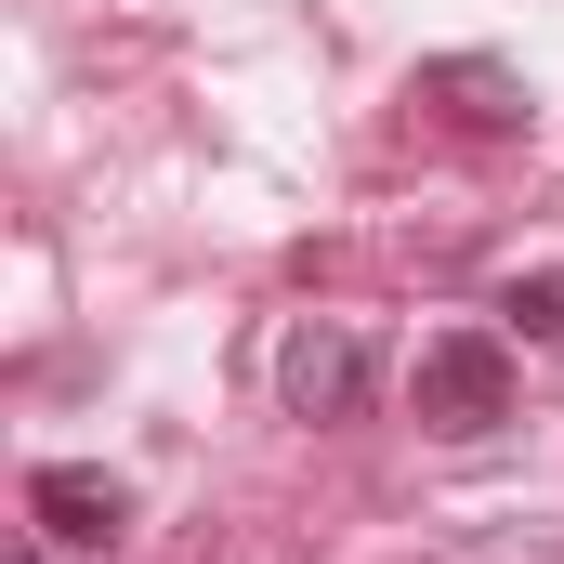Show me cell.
<instances>
[{
	"mask_svg": "<svg viewBox=\"0 0 564 564\" xmlns=\"http://www.w3.org/2000/svg\"><path fill=\"white\" fill-rule=\"evenodd\" d=\"M408 408H421V433H446V446L499 433L512 421V341H499V328H433L421 368H408Z\"/></svg>",
	"mask_w": 564,
	"mask_h": 564,
	"instance_id": "obj_1",
	"label": "cell"
},
{
	"mask_svg": "<svg viewBox=\"0 0 564 564\" xmlns=\"http://www.w3.org/2000/svg\"><path fill=\"white\" fill-rule=\"evenodd\" d=\"M276 394H289V421H368V394H381V355H368L355 328H289Z\"/></svg>",
	"mask_w": 564,
	"mask_h": 564,
	"instance_id": "obj_2",
	"label": "cell"
},
{
	"mask_svg": "<svg viewBox=\"0 0 564 564\" xmlns=\"http://www.w3.org/2000/svg\"><path fill=\"white\" fill-rule=\"evenodd\" d=\"M26 525H40L53 552H119L132 486H119V473H93V459H53V473H26Z\"/></svg>",
	"mask_w": 564,
	"mask_h": 564,
	"instance_id": "obj_3",
	"label": "cell"
},
{
	"mask_svg": "<svg viewBox=\"0 0 564 564\" xmlns=\"http://www.w3.org/2000/svg\"><path fill=\"white\" fill-rule=\"evenodd\" d=\"M421 93H459V119H486V132H499V119H525V93H512L499 66H433Z\"/></svg>",
	"mask_w": 564,
	"mask_h": 564,
	"instance_id": "obj_4",
	"label": "cell"
},
{
	"mask_svg": "<svg viewBox=\"0 0 564 564\" xmlns=\"http://www.w3.org/2000/svg\"><path fill=\"white\" fill-rule=\"evenodd\" d=\"M512 328H525V341H564V276H525V289H512Z\"/></svg>",
	"mask_w": 564,
	"mask_h": 564,
	"instance_id": "obj_5",
	"label": "cell"
},
{
	"mask_svg": "<svg viewBox=\"0 0 564 564\" xmlns=\"http://www.w3.org/2000/svg\"><path fill=\"white\" fill-rule=\"evenodd\" d=\"M13 564H53V552H13Z\"/></svg>",
	"mask_w": 564,
	"mask_h": 564,
	"instance_id": "obj_6",
	"label": "cell"
}]
</instances>
